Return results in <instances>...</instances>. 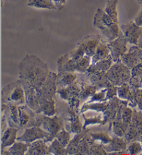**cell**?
Returning a JSON list of instances; mask_svg holds the SVG:
<instances>
[{"instance_id": "1", "label": "cell", "mask_w": 142, "mask_h": 155, "mask_svg": "<svg viewBox=\"0 0 142 155\" xmlns=\"http://www.w3.org/2000/svg\"><path fill=\"white\" fill-rule=\"evenodd\" d=\"M19 79L28 82L39 91L47 83L51 71L46 62L35 55H26L18 66Z\"/></svg>"}, {"instance_id": "2", "label": "cell", "mask_w": 142, "mask_h": 155, "mask_svg": "<svg viewBox=\"0 0 142 155\" xmlns=\"http://www.w3.org/2000/svg\"><path fill=\"white\" fill-rule=\"evenodd\" d=\"M32 126H38L49 133V137L44 139V140L46 143L51 142L58 133L63 128V120L61 117L56 115L54 116H48L45 114L40 116V114L34 112L30 122L26 127Z\"/></svg>"}, {"instance_id": "3", "label": "cell", "mask_w": 142, "mask_h": 155, "mask_svg": "<svg viewBox=\"0 0 142 155\" xmlns=\"http://www.w3.org/2000/svg\"><path fill=\"white\" fill-rule=\"evenodd\" d=\"M93 24L110 41L114 40L121 35L118 24L114 22L104 10L101 8H98L96 11Z\"/></svg>"}, {"instance_id": "4", "label": "cell", "mask_w": 142, "mask_h": 155, "mask_svg": "<svg viewBox=\"0 0 142 155\" xmlns=\"http://www.w3.org/2000/svg\"><path fill=\"white\" fill-rule=\"evenodd\" d=\"M2 104L23 106L26 105L25 91L18 79L4 87L2 91Z\"/></svg>"}, {"instance_id": "5", "label": "cell", "mask_w": 142, "mask_h": 155, "mask_svg": "<svg viewBox=\"0 0 142 155\" xmlns=\"http://www.w3.org/2000/svg\"><path fill=\"white\" fill-rule=\"evenodd\" d=\"M91 63V58L88 55H85L79 60H74L67 53L60 57L57 60L58 72L68 71L86 74Z\"/></svg>"}, {"instance_id": "6", "label": "cell", "mask_w": 142, "mask_h": 155, "mask_svg": "<svg viewBox=\"0 0 142 155\" xmlns=\"http://www.w3.org/2000/svg\"><path fill=\"white\" fill-rule=\"evenodd\" d=\"M101 39L100 35L86 36L77 44L75 48L68 53L69 56L74 60H79L85 55L92 57Z\"/></svg>"}, {"instance_id": "7", "label": "cell", "mask_w": 142, "mask_h": 155, "mask_svg": "<svg viewBox=\"0 0 142 155\" xmlns=\"http://www.w3.org/2000/svg\"><path fill=\"white\" fill-rule=\"evenodd\" d=\"M107 75L113 85L120 87L124 84L129 83L131 79L132 71L127 66L119 62L112 65L107 71Z\"/></svg>"}, {"instance_id": "8", "label": "cell", "mask_w": 142, "mask_h": 155, "mask_svg": "<svg viewBox=\"0 0 142 155\" xmlns=\"http://www.w3.org/2000/svg\"><path fill=\"white\" fill-rule=\"evenodd\" d=\"M90 130H83L70 140L67 146V154H90V143L88 139V133Z\"/></svg>"}, {"instance_id": "9", "label": "cell", "mask_w": 142, "mask_h": 155, "mask_svg": "<svg viewBox=\"0 0 142 155\" xmlns=\"http://www.w3.org/2000/svg\"><path fill=\"white\" fill-rule=\"evenodd\" d=\"M25 91L26 106L36 114H41L40 98L36 89L28 82L20 79Z\"/></svg>"}, {"instance_id": "10", "label": "cell", "mask_w": 142, "mask_h": 155, "mask_svg": "<svg viewBox=\"0 0 142 155\" xmlns=\"http://www.w3.org/2000/svg\"><path fill=\"white\" fill-rule=\"evenodd\" d=\"M121 31L123 35L126 38L127 42L133 45H137L139 40L142 37V26H139L131 21L121 26Z\"/></svg>"}, {"instance_id": "11", "label": "cell", "mask_w": 142, "mask_h": 155, "mask_svg": "<svg viewBox=\"0 0 142 155\" xmlns=\"http://www.w3.org/2000/svg\"><path fill=\"white\" fill-rule=\"evenodd\" d=\"M108 44H109L110 53H111L114 62L116 63L121 62V57L127 51V40L126 38L121 33V35L119 37L112 41H110Z\"/></svg>"}, {"instance_id": "12", "label": "cell", "mask_w": 142, "mask_h": 155, "mask_svg": "<svg viewBox=\"0 0 142 155\" xmlns=\"http://www.w3.org/2000/svg\"><path fill=\"white\" fill-rule=\"evenodd\" d=\"M49 134L42 128L38 126H32L30 127H26L23 134L17 137V140L31 143L40 139H45L49 137Z\"/></svg>"}, {"instance_id": "13", "label": "cell", "mask_w": 142, "mask_h": 155, "mask_svg": "<svg viewBox=\"0 0 142 155\" xmlns=\"http://www.w3.org/2000/svg\"><path fill=\"white\" fill-rule=\"evenodd\" d=\"M121 62L132 70L142 63V49L137 45L132 46L121 57Z\"/></svg>"}, {"instance_id": "14", "label": "cell", "mask_w": 142, "mask_h": 155, "mask_svg": "<svg viewBox=\"0 0 142 155\" xmlns=\"http://www.w3.org/2000/svg\"><path fill=\"white\" fill-rule=\"evenodd\" d=\"M111 55L109 44L101 38L95 51L94 54L91 57V64L96 63L101 60H104Z\"/></svg>"}, {"instance_id": "15", "label": "cell", "mask_w": 142, "mask_h": 155, "mask_svg": "<svg viewBox=\"0 0 142 155\" xmlns=\"http://www.w3.org/2000/svg\"><path fill=\"white\" fill-rule=\"evenodd\" d=\"M26 155H45L51 154L49 146L46 144L44 139L37 140L30 143Z\"/></svg>"}, {"instance_id": "16", "label": "cell", "mask_w": 142, "mask_h": 155, "mask_svg": "<svg viewBox=\"0 0 142 155\" xmlns=\"http://www.w3.org/2000/svg\"><path fill=\"white\" fill-rule=\"evenodd\" d=\"M87 74H88L90 83L97 87L98 89L106 88L111 83L107 78V72H97Z\"/></svg>"}, {"instance_id": "17", "label": "cell", "mask_w": 142, "mask_h": 155, "mask_svg": "<svg viewBox=\"0 0 142 155\" xmlns=\"http://www.w3.org/2000/svg\"><path fill=\"white\" fill-rule=\"evenodd\" d=\"M127 142L124 137H114L112 138V140L109 144L103 145V147L105 151L107 152V154L111 152L121 151V150H127Z\"/></svg>"}, {"instance_id": "18", "label": "cell", "mask_w": 142, "mask_h": 155, "mask_svg": "<svg viewBox=\"0 0 142 155\" xmlns=\"http://www.w3.org/2000/svg\"><path fill=\"white\" fill-rule=\"evenodd\" d=\"M114 62L112 55L104 60H101L94 64H91L86 74H94L97 72H107L112 67Z\"/></svg>"}, {"instance_id": "19", "label": "cell", "mask_w": 142, "mask_h": 155, "mask_svg": "<svg viewBox=\"0 0 142 155\" xmlns=\"http://www.w3.org/2000/svg\"><path fill=\"white\" fill-rule=\"evenodd\" d=\"M128 125L124 123L121 118V116L117 112L116 117L111 122H110V129L109 130H112L114 134L120 137H124L125 134L127 132Z\"/></svg>"}, {"instance_id": "20", "label": "cell", "mask_w": 142, "mask_h": 155, "mask_svg": "<svg viewBox=\"0 0 142 155\" xmlns=\"http://www.w3.org/2000/svg\"><path fill=\"white\" fill-rule=\"evenodd\" d=\"M78 74L74 72H58L57 74L56 84L58 88L70 85L76 81Z\"/></svg>"}, {"instance_id": "21", "label": "cell", "mask_w": 142, "mask_h": 155, "mask_svg": "<svg viewBox=\"0 0 142 155\" xmlns=\"http://www.w3.org/2000/svg\"><path fill=\"white\" fill-rule=\"evenodd\" d=\"M19 128L9 127L2 133V149L4 150L7 147L13 145L17 140V133Z\"/></svg>"}, {"instance_id": "22", "label": "cell", "mask_w": 142, "mask_h": 155, "mask_svg": "<svg viewBox=\"0 0 142 155\" xmlns=\"http://www.w3.org/2000/svg\"><path fill=\"white\" fill-rule=\"evenodd\" d=\"M68 121L70 123V132L73 134H77L83 131V125L79 118L77 112L68 108Z\"/></svg>"}, {"instance_id": "23", "label": "cell", "mask_w": 142, "mask_h": 155, "mask_svg": "<svg viewBox=\"0 0 142 155\" xmlns=\"http://www.w3.org/2000/svg\"><path fill=\"white\" fill-rule=\"evenodd\" d=\"M41 113L48 116H54L56 114V101L54 98L42 99L40 101Z\"/></svg>"}, {"instance_id": "24", "label": "cell", "mask_w": 142, "mask_h": 155, "mask_svg": "<svg viewBox=\"0 0 142 155\" xmlns=\"http://www.w3.org/2000/svg\"><path fill=\"white\" fill-rule=\"evenodd\" d=\"M132 76L130 85L132 88L142 89V63L137 65L131 70Z\"/></svg>"}, {"instance_id": "25", "label": "cell", "mask_w": 142, "mask_h": 155, "mask_svg": "<svg viewBox=\"0 0 142 155\" xmlns=\"http://www.w3.org/2000/svg\"><path fill=\"white\" fill-rule=\"evenodd\" d=\"M118 98L122 101L127 102V104L131 103L133 100V93L132 88L129 83L123 84L122 86L117 87V96Z\"/></svg>"}, {"instance_id": "26", "label": "cell", "mask_w": 142, "mask_h": 155, "mask_svg": "<svg viewBox=\"0 0 142 155\" xmlns=\"http://www.w3.org/2000/svg\"><path fill=\"white\" fill-rule=\"evenodd\" d=\"M27 6L40 9H58L53 0H28Z\"/></svg>"}, {"instance_id": "27", "label": "cell", "mask_w": 142, "mask_h": 155, "mask_svg": "<svg viewBox=\"0 0 142 155\" xmlns=\"http://www.w3.org/2000/svg\"><path fill=\"white\" fill-rule=\"evenodd\" d=\"M91 130L88 134L92 140L102 145H106L109 144L112 140V138L110 137L107 132H91Z\"/></svg>"}, {"instance_id": "28", "label": "cell", "mask_w": 142, "mask_h": 155, "mask_svg": "<svg viewBox=\"0 0 142 155\" xmlns=\"http://www.w3.org/2000/svg\"><path fill=\"white\" fill-rule=\"evenodd\" d=\"M30 143L18 141L17 140L8 150L11 155H23L26 154Z\"/></svg>"}, {"instance_id": "29", "label": "cell", "mask_w": 142, "mask_h": 155, "mask_svg": "<svg viewBox=\"0 0 142 155\" xmlns=\"http://www.w3.org/2000/svg\"><path fill=\"white\" fill-rule=\"evenodd\" d=\"M117 4L118 0H107L106 6L104 9V11L114 22L119 23V19H118V12H117Z\"/></svg>"}, {"instance_id": "30", "label": "cell", "mask_w": 142, "mask_h": 155, "mask_svg": "<svg viewBox=\"0 0 142 155\" xmlns=\"http://www.w3.org/2000/svg\"><path fill=\"white\" fill-rule=\"evenodd\" d=\"M97 87L91 84L90 82V84H88L83 81L82 89L80 94L81 100H87V99L91 98V96L97 93Z\"/></svg>"}, {"instance_id": "31", "label": "cell", "mask_w": 142, "mask_h": 155, "mask_svg": "<svg viewBox=\"0 0 142 155\" xmlns=\"http://www.w3.org/2000/svg\"><path fill=\"white\" fill-rule=\"evenodd\" d=\"M83 114V118H84V125L83 127V130H87V127L90 125H104L107 123L106 120H105L104 116L102 114L101 115L95 116V117H91V118H87L85 114Z\"/></svg>"}, {"instance_id": "32", "label": "cell", "mask_w": 142, "mask_h": 155, "mask_svg": "<svg viewBox=\"0 0 142 155\" xmlns=\"http://www.w3.org/2000/svg\"><path fill=\"white\" fill-rule=\"evenodd\" d=\"M132 93L133 100L131 103L127 104V105L132 108L137 107V110L142 111V89L132 88Z\"/></svg>"}, {"instance_id": "33", "label": "cell", "mask_w": 142, "mask_h": 155, "mask_svg": "<svg viewBox=\"0 0 142 155\" xmlns=\"http://www.w3.org/2000/svg\"><path fill=\"white\" fill-rule=\"evenodd\" d=\"M130 125H132L139 134L142 135V111L137 110L136 108L133 109V116Z\"/></svg>"}, {"instance_id": "34", "label": "cell", "mask_w": 142, "mask_h": 155, "mask_svg": "<svg viewBox=\"0 0 142 155\" xmlns=\"http://www.w3.org/2000/svg\"><path fill=\"white\" fill-rule=\"evenodd\" d=\"M119 114L121 116V118L124 123L127 125H130L132 122V116H133V110L127 105H123L119 110Z\"/></svg>"}, {"instance_id": "35", "label": "cell", "mask_w": 142, "mask_h": 155, "mask_svg": "<svg viewBox=\"0 0 142 155\" xmlns=\"http://www.w3.org/2000/svg\"><path fill=\"white\" fill-rule=\"evenodd\" d=\"M49 149L51 154H57L61 155L67 154V147H64L58 140L54 139L51 143V145H49Z\"/></svg>"}, {"instance_id": "36", "label": "cell", "mask_w": 142, "mask_h": 155, "mask_svg": "<svg viewBox=\"0 0 142 155\" xmlns=\"http://www.w3.org/2000/svg\"><path fill=\"white\" fill-rule=\"evenodd\" d=\"M55 139L58 140L64 147H67V146L68 145L71 140L70 133L66 131L63 127L58 133L56 137H55Z\"/></svg>"}, {"instance_id": "37", "label": "cell", "mask_w": 142, "mask_h": 155, "mask_svg": "<svg viewBox=\"0 0 142 155\" xmlns=\"http://www.w3.org/2000/svg\"><path fill=\"white\" fill-rule=\"evenodd\" d=\"M127 152L130 155L139 154L142 152V144L140 140H134L128 143Z\"/></svg>"}, {"instance_id": "38", "label": "cell", "mask_w": 142, "mask_h": 155, "mask_svg": "<svg viewBox=\"0 0 142 155\" xmlns=\"http://www.w3.org/2000/svg\"><path fill=\"white\" fill-rule=\"evenodd\" d=\"M106 91L107 89H102L96 93L94 95L90 98V100L87 101V103H98V102L106 101Z\"/></svg>"}, {"instance_id": "39", "label": "cell", "mask_w": 142, "mask_h": 155, "mask_svg": "<svg viewBox=\"0 0 142 155\" xmlns=\"http://www.w3.org/2000/svg\"><path fill=\"white\" fill-rule=\"evenodd\" d=\"M67 102H68L69 105V107L74 111H76V112H78L79 110V105H80L81 98L78 96H74L69 99V101Z\"/></svg>"}, {"instance_id": "40", "label": "cell", "mask_w": 142, "mask_h": 155, "mask_svg": "<svg viewBox=\"0 0 142 155\" xmlns=\"http://www.w3.org/2000/svg\"><path fill=\"white\" fill-rule=\"evenodd\" d=\"M106 91V99L107 101L110 100L114 96H117V87L113 85L112 83H110L107 87Z\"/></svg>"}, {"instance_id": "41", "label": "cell", "mask_w": 142, "mask_h": 155, "mask_svg": "<svg viewBox=\"0 0 142 155\" xmlns=\"http://www.w3.org/2000/svg\"><path fill=\"white\" fill-rule=\"evenodd\" d=\"M134 21L138 26H142V6L140 9V11L139 12V13L137 14V15L135 17V18H134Z\"/></svg>"}, {"instance_id": "42", "label": "cell", "mask_w": 142, "mask_h": 155, "mask_svg": "<svg viewBox=\"0 0 142 155\" xmlns=\"http://www.w3.org/2000/svg\"><path fill=\"white\" fill-rule=\"evenodd\" d=\"M53 1H54L55 5H56L57 8L58 10H61L63 8L64 4L67 2V0H53Z\"/></svg>"}, {"instance_id": "43", "label": "cell", "mask_w": 142, "mask_h": 155, "mask_svg": "<svg viewBox=\"0 0 142 155\" xmlns=\"http://www.w3.org/2000/svg\"><path fill=\"white\" fill-rule=\"evenodd\" d=\"M137 2H138L139 4H140L142 5V0H137Z\"/></svg>"}, {"instance_id": "44", "label": "cell", "mask_w": 142, "mask_h": 155, "mask_svg": "<svg viewBox=\"0 0 142 155\" xmlns=\"http://www.w3.org/2000/svg\"><path fill=\"white\" fill-rule=\"evenodd\" d=\"M139 140H140V142L141 143V144H142V135L141 136V137H140V139H139Z\"/></svg>"}]
</instances>
